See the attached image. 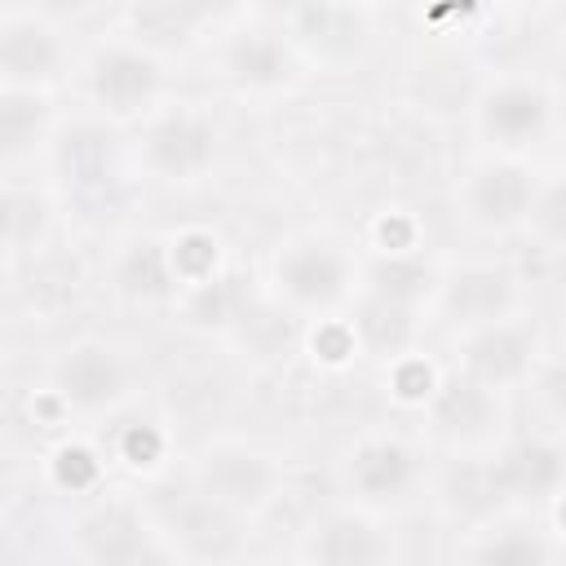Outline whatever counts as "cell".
Returning <instances> with one entry per match:
<instances>
[{
    "mask_svg": "<svg viewBox=\"0 0 566 566\" xmlns=\"http://www.w3.org/2000/svg\"><path fill=\"white\" fill-rule=\"evenodd\" d=\"M270 292L283 310L305 318H340L363 292V265L336 234H287L270 252Z\"/></svg>",
    "mask_w": 566,
    "mask_h": 566,
    "instance_id": "6da1fadb",
    "label": "cell"
},
{
    "mask_svg": "<svg viewBox=\"0 0 566 566\" xmlns=\"http://www.w3.org/2000/svg\"><path fill=\"white\" fill-rule=\"evenodd\" d=\"M190 491L212 500L217 509L234 513L239 522H256L265 517L287 486V469L283 455L274 447H265L261 438L248 433H208L195 442L190 460Z\"/></svg>",
    "mask_w": 566,
    "mask_h": 566,
    "instance_id": "7a4b0ae2",
    "label": "cell"
},
{
    "mask_svg": "<svg viewBox=\"0 0 566 566\" xmlns=\"http://www.w3.org/2000/svg\"><path fill=\"white\" fill-rule=\"evenodd\" d=\"M49 394L66 416L102 420L119 416L142 394L137 358L111 336H75L49 367Z\"/></svg>",
    "mask_w": 566,
    "mask_h": 566,
    "instance_id": "3957f363",
    "label": "cell"
},
{
    "mask_svg": "<svg viewBox=\"0 0 566 566\" xmlns=\"http://www.w3.org/2000/svg\"><path fill=\"white\" fill-rule=\"evenodd\" d=\"M88 102L119 124H142L168 102V57L142 35H111L84 57Z\"/></svg>",
    "mask_w": 566,
    "mask_h": 566,
    "instance_id": "277c9868",
    "label": "cell"
},
{
    "mask_svg": "<svg viewBox=\"0 0 566 566\" xmlns=\"http://www.w3.org/2000/svg\"><path fill=\"white\" fill-rule=\"evenodd\" d=\"M221 159V128L199 102H164L142 119L137 168L159 186H199Z\"/></svg>",
    "mask_w": 566,
    "mask_h": 566,
    "instance_id": "5b68a950",
    "label": "cell"
},
{
    "mask_svg": "<svg viewBox=\"0 0 566 566\" xmlns=\"http://www.w3.org/2000/svg\"><path fill=\"white\" fill-rule=\"evenodd\" d=\"M539 168L526 155H478L455 181V217L482 239H509L526 230Z\"/></svg>",
    "mask_w": 566,
    "mask_h": 566,
    "instance_id": "8992f818",
    "label": "cell"
},
{
    "mask_svg": "<svg viewBox=\"0 0 566 566\" xmlns=\"http://www.w3.org/2000/svg\"><path fill=\"white\" fill-rule=\"evenodd\" d=\"M71 553L88 566H142V562H177L168 526H159L142 504L124 495L93 500L71 526Z\"/></svg>",
    "mask_w": 566,
    "mask_h": 566,
    "instance_id": "52a82bcc",
    "label": "cell"
},
{
    "mask_svg": "<svg viewBox=\"0 0 566 566\" xmlns=\"http://www.w3.org/2000/svg\"><path fill=\"white\" fill-rule=\"evenodd\" d=\"M557 124V97L539 75H491L473 97V128L495 155H531Z\"/></svg>",
    "mask_w": 566,
    "mask_h": 566,
    "instance_id": "ba28073f",
    "label": "cell"
},
{
    "mask_svg": "<svg viewBox=\"0 0 566 566\" xmlns=\"http://www.w3.org/2000/svg\"><path fill=\"white\" fill-rule=\"evenodd\" d=\"M336 478H340L345 500L394 513V509L416 500V491L424 482V451L402 433L371 429L345 447Z\"/></svg>",
    "mask_w": 566,
    "mask_h": 566,
    "instance_id": "9c48e42d",
    "label": "cell"
},
{
    "mask_svg": "<svg viewBox=\"0 0 566 566\" xmlns=\"http://www.w3.org/2000/svg\"><path fill=\"white\" fill-rule=\"evenodd\" d=\"M522 310H526L522 274L504 261H460V265L438 270L433 301H429V318L447 327L451 336L522 314Z\"/></svg>",
    "mask_w": 566,
    "mask_h": 566,
    "instance_id": "30bf717a",
    "label": "cell"
},
{
    "mask_svg": "<svg viewBox=\"0 0 566 566\" xmlns=\"http://www.w3.org/2000/svg\"><path fill=\"white\" fill-rule=\"evenodd\" d=\"M217 75L234 93H248V97L287 93L301 80V49H296L287 27L261 22V18H243V22L221 27Z\"/></svg>",
    "mask_w": 566,
    "mask_h": 566,
    "instance_id": "8fae6325",
    "label": "cell"
},
{
    "mask_svg": "<svg viewBox=\"0 0 566 566\" xmlns=\"http://www.w3.org/2000/svg\"><path fill=\"white\" fill-rule=\"evenodd\" d=\"M451 340H455V367L500 394L522 389L539 367V327L526 310L482 323L473 332H460Z\"/></svg>",
    "mask_w": 566,
    "mask_h": 566,
    "instance_id": "7c38bea8",
    "label": "cell"
},
{
    "mask_svg": "<svg viewBox=\"0 0 566 566\" xmlns=\"http://www.w3.org/2000/svg\"><path fill=\"white\" fill-rule=\"evenodd\" d=\"M296 557L318 566H380L398 557V535L389 526V513L345 500L318 513L310 531H301Z\"/></svg>",
    "mask_w": 566,
    "mask_h": 566,
    "instance_id": "4fadbf2b",
    "label": "cell"
},
{
    "mask_svg": "<svg viewBox=\"0 0 566 566\" xmlns=\"http://www.w3.org/2000/svg\"><path fill=\"white\" fill-rule=\"evenodd\" d=\"M504 398L509 394L486 389L482 380H473L455 367L438 380V389L424 402L429 433L438 442L455 447V451H491L500 442V429H504V416H509Z\"/></svg>",
    "mask_w": 566,
    "mask_h": 566,
    "instance_id": "5bb4252c",
    "label": "cell"
},
{
    "mask_svg": "<svg viewBox=\"0 0 566 566\" xmlns=\"http://www.w3.org/2000/svg\"><path fill=\"white\" fill-rule=\"evenodd\" d=\"M71 66V35L40 9H9L0 22V80L18 88H53Z\"/></svg>",
    "mask_w": 566,
    "mask_h": 566,
    "instance_id": "9a60e30c",
    "label": "cell"
},
{
    "mask_svg": "<svg viewBox=\"0 0 566 566\" xmlns=\"http://www.w3.org/2000/svg\"><path fill=\"white\" fill-rule=\"evenodd\" d=\"M491 482L509 500H544L557 495L566 482V447L553 438H517L495 451L491 460Z\"/></svg>",
    "mask_w": 566,
    "mask_h": 566,
    "instance_id": "2e32d148",
    "label": "cell"
},
{
    "mask_svg": "<svg viewBox=\"0 0 566 566\" xmlns=\"http://www.w3.org/2000/svg\"><path fill=\"white\" fill-rule=\"evenodd\" d=\"M460 557L469 562H486V566H531V562H553L557 557V544L535 526L531 513L522 509H500L491 513L473 539L460 548Z\"/></svg>",
    "mask_w": 566,
    "mask_h": 566,
    "instance_id": "e0dca14e",
    "label": "cell"
},
{
    "mask_svg": "<svg viewBox=\"0 0 566 566\" xmlns=\"http://www.w3.org/2000/svg\"><path fill=\"white\" fill-rule=\"evenodd\" d=\"M111 283H115L119 296H128V301H137V305L177 296L181 283H177V265H172L168 239H159V234H133V239L115 252Z\"/></svg>",
    "mask_w": 566,
    "mask_h": 566,
    "instance_id": "ac0fdd59",
    "label": "cell"
},
{
    "mask_svg": "<svg viewBox=\"0 0 566 566\" xmlns=\"http://www.w3.org/2000/svg\"><path fill=\"white\" fill-rule=\"evenodd\" d=\"M53 230V199L44 186L22 181L18 172L4 177V212H0V234H4V256L18 265L27 252H40Z\"/></svg>",
    "mask_w": 566,
    "mask_h": 566,
    "instance_id": "d6986e66",
    "label": "cell"
},
{
    "mask_svg": "<svg viewBox=\"0 0 566 566\" xmlns=\"http://www.w3.org/2000/svg\"><path fill=\"white\" fill-rule=\"evenodd\" d=\"M287 31H292L301 53L310 49L314 57L336 62L363 44V9L340 4V0H305Z\"/></svg>",
    "mask_w": 566,
    "mask_h": 566,
    "instance_id": "ffe728a7",
    "label": "cell"
},
{
    "mask_svg": "<svg viewBox=\"0 0 566 566\" xmlns=\"http://www.w3.org/2000/svg\"><path fill=\"white\" fill-rule=\"evenodd\" d=\"M49 128H53V97H49V88L4 84V93H0V150H4L9 172L27 155H35L44 146Z\"/></svg>",
    "mask_w": 566,
    "mask_h": 566,
    "instance_id": "44dd1931",
    "label": "cell"
},
{
    "mask_svg": "<svg viewBox=\"0 0 566 566\" xmlns=\"http://www.w3.org/2000/svg\"><path fill=\"white\" fill-rule=\"evenodd\" d=\"M234 0H137L133 18H137V35L146 44L159 49V40H199L208 27H226Z\"/></svg>",
    "mask_w": 566,
    "mask_h": 566,
    "instance_id": "7402d4cb",
    "label": "cell"
},
{
    "mask_svg": "<svg viewBox=\"0 0 566 566\" xmlns=\"http://www.w3.org/2000/svg\"><path fill=\"white\" fill-rule=\"evenodd\" d=\"M522 234H531L544 252H566V172L539 181Z\"/></svg>",
    "mask_w": 566,
    "mask_h": 566,
    "instance_id": "603a6c76",
    "label": "cell"
},
{
    "mask_svg": "<svg viewBox=\"0 0 566 566\" xmlns=\"http://www.w3.org/2000/svg\"><path fill=\"white\" fill-rule=\"evenodd\" d=\"M168 248H172V265H177L181 292L221 274V239L212 230H181V234L168 239Z\"/></svg>",
    "mask_w": 566,
    "mask_h": 566,
    "instance_id": "cb8c5ba5",
    "label": "cell"
},
{
    "mask_svg": "<svg viewBox=\"0 0 566 566\" xmlns=\"http://www.w3.org/2000/svg\"><path fill=\"white\" fill-rule=\"evenodd\" d=\"M49 469H53V482H57L62 491H71V495H84V491H93V486L102 482V460H97L84 442H62V447L53 451Z\"/></svg>",
    "mask_w": 566,
    "mask_h": 566,
    "instance_id": "d4e9b609",
    "label": "cell"
},
{
    "mask_svg": "<svg viewBox=\"0 0 566 566\" xmlns=\"http://www.w3.org/2000/svg\"><path fill=\"white\" fill-rule=\"evenodd\" d=\"M389 380H394V394L402 398V402H416V407H424L429 402V394L438 389V371L416 354V349H407V354H398V358H389Z\"/></svg>",
    "mask_w": 566,
    "mask_h": 566,
    "instance_id": "484cf974",
    "label": "cell"
},
{
    "mask_svg": "<svg viewBox=\"0 0 566 566\" xmlns=\"http://www.w3.org/2000/svg\"><path fill=\"white\" fill-rule=\"evenodd\" d=\"M522 9H535V13H553V9H562L566 0H517Z\"/></svg>",
    "mask_w": 566,
    "mask_h": 566,
    "instance_id": "4316f807",
    "label": "cell"
},
{
    "mask_svg": "<svg viewBox=\"0 0 566 566\" xmlns=\"http://www.w3.org/2000/svg\"><path fill=\"white\" fill-rule=\"evenodd\" d=\"M557 526H562V535H566V491H557Z\"/></svg>",
    "mask_w": 566,
    "mask_h": 566,
    "instance_id": "83f0119b",
    "label": "cell"
},
{
    "mask_svg": "<svg viewBox=\"0 0 566 566\" xmlns=\"http://www.w3.org/2000/svg\"><path fill=\"white\" fill-rule=\"evenodd\" d=\"M340 4H354V9L367 13V9H380V4H389V0H340Z\"/></svg>",
    "mask_w": 566,
    "mask_h": 566,
    "instance_id": "f1b7e54d",
    "label": "cell"
}]
</instances>
